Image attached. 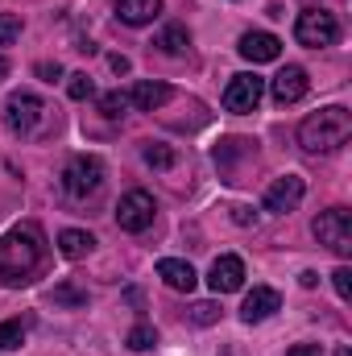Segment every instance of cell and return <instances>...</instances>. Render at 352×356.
Listing matches in <instances>:
<instances>
[{
    "label": "cell",
    "instance_id": "30bf717a",
    "mask_svg": "<svg viewBox=\"0 0 352 356\" xmlns=\"http://www.w3.org/2000/svg\"><path fill=\"white\" fill-rule=\"evenodd\" d=\"M307 88H311V79H307V71L294 67V63L282 67V71L269 79V95H273V104H282V108H286V104H298V99L307 95Z\"/></svg>",
    "mask_w": 352,
    "mask_h": 356
},
{
    "label": "cell",
    "instance_id": "4dcf8cb0",
    "mask_svg": "<svg viewBox=\"0 0 352 356\" xmlns=\"http://www.w3.org/2000/svg\"><path fill=\"white\" fill-rule=\"evenodd\" d=\"M108 63H112V71H116V75H129V58H125V54H112Z\"/></svg>",
    "mask_w": 352,
    "mask_h": 356
},
{
    "label": "cell",
    "instance_id": "3957f363",
    "mask_svg": "<svg viewBox=\"0 0 352 356\" xmlns=\"http://www.w3.org/2000/svg\"><path fill=\"white\" fill-rule=\"evenodd\" d=\"M42 120H46L42 95H33V91H13V95H8V104H4V124H8V133L33 137V133L42 129Z\"/></svg>",
    "mask_w": 352,
    "mask_h": 356
},
{
    "label": "cell",
    "instance_id": "7402d4cb",
    "mask_svg": "<svg viewBox=\"0 0 352 356\" xmlns=\"http://www.w3.org/2000/svg\"><path fill=\"white\" fill-rule=\"evenodd\" d=\"M141 158H145V166H158V170H170L175 166V149H166V145H145Z\"/></svg>",
    "mask_w": 352,
    "mask_h": 356
},
{
    "label": "cell",
    "instance_id": "f546056e",
    "mask_svg": "<svg viewBox=\"0 0 352 356\" xmlns=\"http://www.w3.org/2000/svg\"><path fill=\"white\" fill-rule=\"evenodd\" d=\"M286 356H323V348H319V344H294Z\"/></svg>",
    "mask_w": 352,
    "mask_h": 356
},
{
    "label": "cell",
    "instance_id": "52a82bcc",
    "mask_svg": "<svg viewBox=\"0 0 352 356\" xmlns=\"http://www.w3.org/2000/svg\"><path fill=\"white\" fill-rule=\"evenodd\" d=\"M154 216H158V203H154L150 191H129V195H120V203H116V224H120L125 232H145V228L154 224Z\"/></svg>",
    "mask_w": 352,
    "mask_h": 356
},
{
    "label": "cell",
    "instance_id": "d6a6232c",
    "mask_svg": "<svg viewBox=\"0 0 352 356\" xmlns=\"http://www.w3.org/2000/svg\"><path fill=\"white\" fill-rule=\"evenodd\" d=\"M340 356H349V348H340Z\"/></svg>",
    "mask_w": 352,
    "mask_h": 356
},
{
    "label": "cell",
    "instance_id": "484cf974",
    "mask_svg": "<svg viewBox=\"0 0 352 356\" xmlns=\"http://www.w3.org/2000/svg\"><path fill=\"white\" fill-rule=\"evenodd\" d=\"M67 95H71V99H88V95H95V83H91L88 75H71Z\"/></svg>",
    "mask_w": 352,
    "mask_h": 356
},
{
    "label": "cell",
    "instance_id": "f1b7e54d",
    "mask_svg": "<svg viewBox=\"0 0 352 356\" xmlns=\"http://www.w3.org/2000/svg\"><path fill=\"white\" fill-rule=\"evenodd\" d=\"M33 75H38V79H46V83H54V79H63V67H58V63H38V67H33Z\"/></svg>",
    "mask_w": 352,
    "mask_h": 356
},
{
    "label": "cell",
    "instance_id": "d4e9b609",
    "mask_svg": "<svg viewBox=\"0 0 352 356\" xmlns=\"http://www.w3.org/2000/svg\"><path fill=\"white\" fill-rule=\"evenodd\" d=\"M216 319H220V307H216V302H195V307H191V323L207 327V323H216Z\"/></svg>",
    "mask_w": 352,
    "mask_h": 356
},
{
    "label": "cell",
    "instance_id": "8fae6325",
    "mask_svg": "<svg viewBox=\"0 0 352 356\" xmlns=\"http://www.w3.org/2000/svg\"><path fill=\"white\" fill-rule=\"evenodd\" d=\"M207 286H211L216 294H237V290L245 286V261H241V257H232V253L216 257L211 269H207Z\"/></svg>",
    "mask_w": 352,
    "mask_h": 356
},
{
    "label": "cell",
    "instance_id": "603a6c76",
    "mask_svg": "<svg viewBox=\"0 0 352 356\" xmlns=\"http://www.w3.org/2000/svg\"><path fill=\"white\" fill-rule=\"evenodd\" d=\"M21 29H25V25H21L17 13H0V46H13V42L21 38Z\"/></svg>",
    "mask_w": 352,
    "mask_h": 356
},
{
    "label": "cell",
    "instance_id": "7c38bea8",
    "mask_svg": "<svg viewBox=\"0 0 352 356\" xmlns=\"http://www.w3.org/2000/svg\"><path fill=\"white\" fill-rule=\"evenodd\" d=\"M237 50H241V58L245 63H278L282 58V42L273 38V33H265V29H249L241 42H237Z\"/></svg>",
    "mask_w": 352,
    "mask_h": 356
},
{
    "label": "cell",
    "instance_id": "5b68a950",
    "mask_svg": "<svg viewBox=\"0 0 352 356\" xmlns=\"http://www.w3.org/2000/svg\"><path fill=\"white\" fill-rule=\"evenodd\" d=\"M294 38H298V46H311V50L336 46L340 21H336L328 8H307V13H298V21H294Z\"/></svg>",
    "mask_w": 352,
    "mask_h": 356
},
{
    "label": "cell",
    "instance_id": "4fadbf2b",
    "mask_svg": "<svg viewBox=\"0 0 352 356\" xmlns=\"http://www.w3.org/2000/svg\"><path fill=\"white\" fill-rule=\"evenodd\" d=\"M278 311H282V294L269 290V286H253V290L245 294V302H241V319H245V323H265V319L278 315Z\"/></svg>",
    "mask_w": 352,
    "mask_h": 356
},
{
    "label": "cell",
    "instance_id": "83f0119b",
    "mask_svg": "<svg viewBox=\"0 0 352 356\" xmlns=\"http://www.w3.org/2000/svg\"><path fill=\"white\" fill-rule=\"evenodd\" d=\"M54 302H67V307H83V302H88V294H83V290H71V286H58V290H54Z\"/></svg>",
    "mask_w": 352,
    "mask_h": 356
},
{
    "label": "cell",
    "instance_id": "ac0fdd59",
    "mask_svg": "<svg viewBox=\"0 0 352 356\" xmlns=\"http://www.w3.org/2000/svg\"><path fill=\"white\" fill-rule=\"evenodd\" d=\"M154 46H158L162 54H170V58H182V54L191 50V33H186V25H166Z\"/></svg>",
    "mask_w": 352,
    "mask_h": 356
},
{
    "label": "cell",
    "instance_id": "6da1fadb",
    "mask_svg": "<svg viewBox=\"0 0 352 356\" xmlns=\"http://www.w3.org/2000/svg\"><path fill=\"white\" fill-rule=\"evenodd\" d=\"M349 137H352V112L340 108V104L319 108L298 124V145L307 154H332V149L349 145Z\"/></svg>",
    "mask_w": 352,
    "mask_h": 356
},
{
    "label": "cell",
    "instance_id": "cb8c5ba5",
    "mask_svg": "<svg viewBox=\"0 0 352 356\" xmlns=\"http://www.w3.org/2000/svg\"><path fill=\"white\" fill-rule=\"evenodd\" d=\"M129 108V91H108V95H99V112L104 116H120Z\"/></svg>",
    "mask_w": 352,
    "mask_h": 356
},
{
    "label": "cell",
    "instance_id": "277c9868",
    "mask_svg": "<svg viewBox=\"0 0 352 356\" xmlns=\"http://www.w3.org/2000/svg\"><path fill=\"white\" fill-rule=\"evenodd\" d=\"M311 232H315V241L328 245L332 253H340V257L352 253V211L349 207H328V211H319L315 224H311Z\"/></svg>",
    "mask_w": 352,
    "mask_h": 356
},
{
    "label": "cell",
    "instance_id": "d6986e66",
    "mask_svg": "<svg viewBox=\"0 0 352 356\" xmlns=\"http://www.w3.org/2000/svg\"><path fill=\"white\" fill-rule=\"evenodd\" d=\"M232 158H257V141H245V137H228L216 145V162L220 166H232Z\"/></svg>",
    "mask_w": 352,
    "mask_h": 356
},
{
    "label": "cell",
    "instance_id": "44dd1931",
    "mask_svg": "<svg viewBox=\"0 0 352 356\" xmlns=\"http://www.w3.org/2000/svg\"><path fill=\"white\" fill-rule=\"evenodd\" d=\"M21 340H25V323H21V319H8V323H0V353H8V348H21Z\"/></svg>",
    "mask_w": 352,
    "mask_h": 356
},
{
    "label": "cell",
    "instance_id": "5bb4252c",
    "mask_svg": "<svg viewBox=\"0 0 352 356\" xmlns=\"http://www.w3.org/2000/svg\"><path fill=\"white\" fill-rule=\"evenodd\" d=\"M170 95H175L170 83H162V79H141V83H133V88H129V104H133V108H141V112H158Z\"/></svg>",
    "mask_w": 352,
    "mask_h": 356
},
{
    "label": "cell",
    "instance_id": "1f68e13d",
    "mask_svg": "<svg viewBox=\"0 0 352 356\" xmlns=\"http://www.w3.org/2000/svg\"><path fill=\"white\" fill-rule=\"evenodd\" d=\"M4 75H8V63H4V58H0V79H4Z\"/></svg>",
    "mask_w": 352,
    "mask_h": 356
},
{
    "label": "cell",
    "instance_id": "2e32d148",
    "mask_svg": "<svg viewBox=\"0 0 352 356\" xmlns=\"http://www.w3.org/2000/svg\"><path fill=\"white\" fill-rule=\"evenodd\" d=\"M116 17L125 25H150L162 17V0H116Z\"/></svg>",
    "mask_w": 352,
    "mask_h": 356
},
{
    "label": "cell",
    "instance_id": "9c48e42d",
    "mask_svg": "<svg viewBox=\"0 0 352 356\" xmlns=\"http://www.w3.org/2000/svg\"><path fill=\"white\" fill-rule=\"evenodd\" d=\"M262 95H265V79L245 71V75H232V83L224 88V108L228 112H257Z\"/></svg>",
    "mask_w": 352,
    "mask_h": 356
},
{
    "label": "cell",
    "instance_id": "8992f818",
    "mask_svg": "<svg viewBox=\"0 0 352 356\" xmlns=\"http://www.w3.org/2000/svg\"><path fill=\"white\" fill-rule=\"evenodd\" d=\"M99 186H104V162H99V158L79 154V158L67 162V170H63V191H67L71 199H88Z\"/></svg>",
    "mask_w": 352,
    "mask_h": 356
},
{
    "label": "cell",
    "instance_id": "ffe728a7",
    "mask_svg": "<svg viewBox=\"0 0 352 356\" xmlns=\"http://www.w3.org/2000/svg\"><path fill=\"white\" fill-rule=\"evenodd\" d=\"M125 344H129L133 353H145V348H154V344H158V332H154L150 323H137V327L125 336Z\"/></svg>",
    "mask_w": 352,
    "mask_h": 356
},
{
    "label": "cell",
    "instance_id": "9a60e30c",
    "mask_svg": "<svg viewBox=\"0 0 352 356\" xmlns=\"http://www.w3.org/2000/svg\"><path fill=\"white\" fill-rule=\"evenodd\" d=\"M158 277L170 286V290H178V294H191L195 290V269H191V261H178V257H162L158 261Z\"/></svg>",
    "mask_w": 352,
    "mask_h": 356
},
{
    "label": "cell",
    "instance_id": "ba28073f",
    "mask_svg": "<svg viewBox=\"0 0 352 356\" xmlns=\"http://www.w3.org/2000/svg\"><path fill=\"white\" fill-rule=\"evenodd\" d=\"M303 195H307V182L298 175H282L269 182V191H265L262 207L269 216H286V211H294L298 203H303Z\"/></svg>",
    "mask_w": 352,
    "mask_h": 356
},
{
    "label": "cell",
    "instance_id": "4316f807",
    "mask_svg": "<svg viewBox=\"0 0 352 356\" xmlns=\"http://www.w3.org/2000/svg\"><path fill=\"white\" fill-rule=\"evenodd\" d=\"M332 286H336V294L349 302V298H352V269H349V266H340L336 273H332Z\"/></svg>",
    "mask_w": 352,
    "mask_h": 356
},
{
    "label": "cell",
    "instance_id": "e0dca14e",
    "mask_svg": "<svg viewBox=\"0 0 352 356\" xmlns=\"http://www.w3.org/2000/svg\"><path fill=\"white\" fill-rule=\"evenodd\" d=\"M91 249H95V236H91V232H83V228H63V232H58V253H63L67 261L88 257Z\"/></svg>",
    "mask_w": 352,
    "mask_h": 356
},
{
    "label": "cell",
    "instance_id": "7a4b0ae2",
    "mask_svg": "<svg viewBox=\"0 0 352 356\" xmlns=\"http://www.w3.org/2000/svg\"><path fill=\"white\" fill-rule=\"evenodd\" d=\"M42 266V236L38 228H13L0 236V282L21 286Z\"/></svg>",
    "mask_w": 352,
    "mask_h": 356
}]
</instances>
